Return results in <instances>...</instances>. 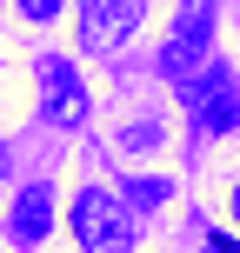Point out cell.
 Instances as JSON below:
<instances>
[{
  "label": "cell",
  "instance_id": "ba28073f",
  "mask_svg": "<svg viewBox=\"0 0 240 253\" xmlns=\"http://www.w3.org/2000/svg\"><path fill=\"white\" fill-rule=\"evenodd\" d=\"M207 253H240V247L227 240V233H214V240H207Z\"/></svg>",
  "mask_w": 240,
  "mask_h": 253
},
{
  "label": "cell",
  "instance_id": "3957f363",
  "mask_svg": "<svg viewBox=\"0 0 240 253\" xmlns=\"http://www.w3.org/2000/svg\"><path fill=\"white\" fill-rule=\"evenodd\" d=\"M147 20V0H80V47L114 53L134 40V27Z\"/></svg>",
  "mask_w": 240,
  "mask_h": 253
},
{
  "label": "cell",
  "instance_id": "5b68a950",
  "mask_svg": "<svg viewBox=\"0 0 240 253\" xmlns=\"http://www.w3.org/2000/svg\"><path fill=\"white\" fill-rule=\"evenodd\" d=\"M193 120L207 126V133H227L240 120V87H234V67H207L200 80H193Z\"/></svg>",
  "mask_w": 240,
  "mask_h": 253
},
{
  "label": "cell",
  "instance_id": "6da1fadb",
  "mask_svg": "<svg viewBox=\"0 0 240 253\" xmlns=\"http://www.w3.org/2000/svg\"><path fill=\"white\" fill-rule=\"evenodd\" d=\"M214 7L220 0H180V13H174V27H167V40H160V74L167 80H193V74H207V53H214Z\"/></svg>",
  "mask_w": 240,
  "mask_h": 253
},
{
  "label": "cell",
  "instance_id": "277c9868",
  "mask_svg": "<svg viewBox=\"0 0 240 253\" xmlns=\"http://www.w3.org/2000/svg\"><path fill=\"white\" fill-rule=\"evenodd\" d=\"M40 120L47 126H80L87 120V87L60 53H40Z\"/></svg>",
  "mask_w": 240,
  "mask_h": 253
},
{
  "label": "cell",
  "instance_id": "30bf717a",
  "mask_svg": "<svg viewBox=\"0 0 240 253\" xmlns=\"http://www.w3.org/2000/svg\"><path fill=\"white\" fill-rule=\"evenodd\" d=\"M0 173H7V147H0Z\"/></svg>",
  "mask_w": 240,
  "mask_h": 253
},
{
  "label": "cell",
  "instance_id": "9c48e42d",
  "mask_svg": "<svg viewBox=\"0 0 240 253\" xmlns=\"http://www.w3.org/2000/svg\"><path fill=\"white\" fill-rule=\"evenodd\" d=\"M234 220H240V180H234Z\"/></svg>",
  "mask_w": 240,
  "mask_h": 253
},
{
  "label": "cell",
  "instance_id": "7a4b0ae2",
  "mask_svg": "<svg viewBox=\"0 0 240 253\" xmlns=\"http://www.w3.org/2000/svg\"><path fill=\"white\" fill-rule=\"evenodd\" d=\"M74 240L87 253H134V220H127V207L114 193L80 187L74 193Z\"/></svg>",
  "mask_w": 240,
  "mask_h": 253
},
{
  "label": "cell",
  "instance_id": "52a82bcc",
  "mask_svg": "<svg viewBox=\"0 0 240 253\" xmlns=\"http://www.w3.org/2000/svg\"><path fill=\"white\" fill-rule=\"evenodd\" d=\"M60 7H67V0H20V13H27V20H53Z\"/></svg>",
  "mask_w": 240,
  "mask_h": 253
},
{
  "label": "cell",
  "instance_id": "8992f818",
  "mask_svg": "<svg viewBox=\"0 0 240 253\" xmlns=\"http://www.w3.org/2000/svg\"><path fill=\"white\" fill-rule=\"evenodd\" d=\"M47 227H53V187L34 180V187H20V200H13V213H7V240L27 253V247L47 240Z\"/></svg>",
  "mask_w": 240,
  "mask_h": 253
}]
</instances>
